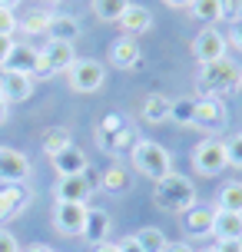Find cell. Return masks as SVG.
Here are the masks:
<instances>
[{"mask_svg":"<svg viewBox=\"0 0 242 252\" xmlns=\"http://www.w3.org/2000/svg\"><path fill=\"white\" fill-rule=\"evenodd\" d=\"M96 143H100L110 156H129V153L140 146V129L129 123L123 113H110V116L100 120Z\"/></svg>","mask_w":242,"mask_h":252,"instance_id":"cell-1","label":"cell"},{"mask_svg":"<svg viewBox=\"0 0 242 252\" xmlns=\"http://www.w3.org/2000/svg\"><path fill=\"white\" fill-rule=\"evenodd\" d=\"M242 87V66L229 57H222L216 63H206L199 70V90L206 96H226L232 90Z\"/></svg>","mask_w":242,"mask_h":252,"instance_id":"cell-2","label":"cell"},{"mask_svg":"<svg viewBox=\"0 0 242 252\" xmlns=\"http://www.w3.org/2000/svg\"><path fill=\"white\" fill-rule=\"evenodd\" d=\"M153 202L166 213H186L196 206V186L179 173H169L166 179H159L153 189Z\"/></svg>","mask_w":242,"mask_h":252,"instance_id":"cell-3","label":"cell"},{"mask_svg":"<svg viewBox=\"0 0 242 252\" xmlns=\"http://www.w3.org/2000/svg\"><path fill=\"white\" fill-rule=\"evenodd\" d=\"M133 156V166L140 169L146 179H166L169 173H173V156H169V150L166 146H159V143H153V139H140V146L129 153Z\"/></svg>","mask_w":242,"mask_h":252,"instance_id":"cell-4","label":"cell"},{"mask_svg":"<svg viewBox=\"0 0 242 252\" xmlns=\"http://www.w3.org/2000/svg\"><path fill=\"white\" fill-rule=\"evenodd\" d=\"M103 80H106V70L93 57H77L73 66L66 70V83H70V90H77V93H96L103 87Z\"/></svg>","mask_w":242,"mask_h":252,"instance_id":"cell-5","label":"cell"},{"mask_svg":"<svg viewBox=\"0 0 242 252\" xmlns=\"http://www.w3.org/2000/svg\"><path fill=\"white\" fill-rule=\"evenodd\" d=\"M192 166L199 176H216L229 166V156H226V143L216 136H206L196 150H192Z\"/></svg>","mask_w":242,"mask_h":252,"instance_id":"cell-6","label":"cell"},{"mask_svg":"<svg viewBox=\"0 0 242 252\" xmlns=\"http://www.w3.org/2000/svg\"><path fill=\"white\" fill-rule=\"evenodd\" d=\"M226 50H229V43H226V37L219 33L216 27H203V30L196 33V40H192V57L199 60V66L222 60Z\"/></svg>","mask_w":242,"mask_h":252,"instance_id":"cell-7","label":"cell"},{"mask_svg":"<svg viewBox=\"0 0 242 252\" xmlns=\"http://www.w3.org/2000/svg\"><path fill=\"white\" fill-rule=\"evenodd\" d=\"M77 60L73 53V43H57L50 40L43 50H40V73L37 76H53V73H66Z\"/></svg>","mask_w":242,"mask_h":252,"instance_id":"cell-8","label":"cell"},{"mask_svg":"<svg viewBox=\"0 0 242 252\" xmlns=\"http://www.w3.org/2000/svg\"><path fill=\"white\" fill-rule=\"evenodd\" d=\"M226 123H229V110L219 96H203L196 103V123L192 126H199L206 133H216V129H226Z\"/></svg>","mask_w":242,"mask_h":252,"instance_id":"cell-9","label":"cell"},{"mask_svg":"<svg viewBox=\"0 0 242 252\" xmlns=\"http://www.w3.org/2000/svg\"><path fill=\"white\" fill-rule=\"evenodd\" d=\"M87 222V206L83 202H57L53 209V229L60 236H80Z\"/></svg>","mask_w":242,"mask_h":252,"instance_id":"cell-10","label":"cell"},{"mask_svg":"<svg viewBox=\"0 0 242 252\" xmlns=\"http://www.w3.org/2000/svg\"><path fill=\"white\" fill-rule=\"evenodd\" d=\"M30 176V159L20 150L0 146V179L10 186H24V179Z\"/></svg>","mask_w":242,"mask_h":252,"instance_id":"cell-11","label":"cell"},{"mask_svg":"<svg viewBox=\"0 0 242 252\" xmlns=\"http://www.w3.org/2000/svg\"><path fill=\"white\" fill-rule=\"evenodd\" d=\"M3 73L37 76L40 73V50L37 47H27V43H13L10 57H7V63H3Z\"/></svg>","mask_w":242,"mask_h":252,"instance_id":"cell-12","label":"cell"},{"mask_svg":"<svg viewBox=\"0 0 242 252\" xmlns=\"http://www.w3.org/2000/svg\"><path fill=\"white\" fill-rule=\"evenodd\" d=\"M212 222H216V209L212 206H192L182 213V232L186 236H196V239H203V236H212Z\"/></svg>","mask_w":242,"mask_h":252,"instance_id":"cell-13","label":"cell"},{"mask_svg":"<svg viewBox=\"0 0 242 252\" xmlns=\"http://www.w3.org/2000/svg\"><path fill=\"white\" fill-rule=\"evenodd\" d=\"M116 24H120V30H123V37L136 40L140 33H146V30L153 27V10H150V7H143V3H129Z\"/></svg>","mask_w":242,"mask_h":252,"instance_id":"cell-14","label":"cell"},{"mask_svg":"<svg viewBox=\"0 0 242 252\" xmlns=\"http://www.w3.org/2000/svg\"><path fill=\"white\" fill-rule=\"evenodd\" d=\"M0 96L7 103H24L33 96V76L27 73H3L0 76Z\"/></svg>","mask_w":242,"mask_h":252,"instance_id":"cell-15","label":"cell"},{"mask_svg":"<svg viewBox=\"0 0 242 252\" xmlns=\"http://www.w3.org/2000/svg\"><path fill=\"white\" fill-rule=\"evenodd\" d=\"M30 199H33V192L27 186H3L0 189V222L20 216V209H27Z\"/></svg>","mask_w":242,"mask_h":252,"instance_id":"cell-16","label":"cell"},{"mask_svg":"<svg viewBox=\"0 0 242 252\" xmlns=\"http://www.w3.org/2000/svg\"><path fill=\"white\" fill-rule=\"evenodd\" d=\"M83 242L90 246H103V242H110V216L103 213V209H87V222H83Z\"/></svg>","mask_w":242,"mask_h":252,"instance_id":"cell-17","label":"cell"},{"mask_svg":"<svg viewBox=\"0 0 242 252\" xmlns=\"http://www.w3.org/2000/svg\"><path fill=\"white\" fill-rule=\"evenodd\" d=\"M53 163V169H57V173H60V179L63 176H83V173H87V156H83V150H77V146H66L63 153H57V156H53L50 159Z\"/></svg>","mask_w":242,"mask_h":252,"instance_id":"cell-18","label":"cell"},{"mask_svg":"<svg viewBox=\"0 0 242 252\" xmlns=\"http://www.w3.org/2000/svg\"><path fill=\"white\" fill-rule=\"evenodd\" d=\"M90 192H93V189H90V183L83 176H63L57 183V189H53L57 202H83V206H87Z\"/></svg>","mask_w":242,"mask_h":252,"instance_id":"cell-19","label":"cell"},{"mask_svg":"<svg viewBox=\"0 0 242 252\" xmlns=\"http://www.w3.org/2000/svg\"><path fill=\"white\" fill-rule=\"evenodd\" d=\"M110 60L120 66V70H129V66H136L140 63V43L133 37H120L113 40V47H110Z\"/></svg>","mask_w":242,"mask_h":252,"instance_id":"cell-20","label":"cell"},{"mask_svg":"<svg viewBox=\"0 0 242 252\" xmlns=\"http://www.w3.org/2000/svg\"><path fill=\"white\" fill-rule=\"evenodd\" d=\"M212 236L222 239H242V213H226L216 209V222H212Z\"/></svg>","mask_w":242,"mask_h":252,"instance_id":"cell-21","label":"cell"},{"mask_svg":"<svg viewBox=\"0 0 242 252\" xmlns=\"http://www.w3.org/2000/svg\"><path fill=\"white\" fill-rule=\"evenodd\" d=\"M50 40H57V43H73V40L80 37V24L70 17V13H60V17H53L50 20Z\"/></svg>","mask_w":242,"mask_h":252,"instance_id":"cell-22","label":"cell"},{"mask_svg":"<svg viewBox=\"0 0 242 252\" xmlns=\"http://www.w3.org/2000/svg\"><path fill=\"white\" fill-rule=\"evenodd\" d=\"M169 106H173L169 96L150 93V96L143 100V120H146V123H163V120H169Z\"/></svg>","mask_w":242,"mask_h":252,"instance_id":"cell-23","label":"cell"},{"mask_svg":"<svg viewBox=\"0 0 242 252\" xmlns=\"http://www.w3.org/2000/svg\"><path fill=\"white\" fill-rule=\"evenodd\" d=\"M216 209H226V213H242V183H226V186L216 192Z\"/></svg>","mask_w":242,"mask_h":252,"instance_id":"cell-24","label":"cell"},{"mask_svg":"<svg viewBox=\"0 0 242 252\" xmlns=\"http://www.w3.org/2000/svg\"><path fill=\"white\" fill-rule=\"evenodd\" d=\"M189 13L199 20V24H206V27H212V24L222 20V7H219V0H192Z\"/></svg>","mask_w":242,"mask_h":252,"instance_id":"cell-25","label":"cell"},{"mask_svg":"<svg viewBox=\"0 0 242 252\" xmlns=\"http://www.w3.org/2000/svg\"><path fill=\"white\" fill-rule=\"evenodd\" d=\"M126 7H129V0H93V17L103 20V24H116Z\"/></svg>","mask_w":242,"mask_h":252,"instance_id":"cell-26","label":"cell"},{"mask_svg":"<svg viewBox=\"0 0 242 252\" xmlns=\"http://www.w3.org/2000/svg\"><path fill=\"white\" fill-rule=\"evenodd\" d=\"M196 103L192 96H179V100H173V106H169V120L179 126H192L196 123Z\"/></svg>","mask_w":242,"mask_h":252,"instance_id":"cell-27","label":"cell"},{"mask_svg":"<svg viewBox=\"0 0 242 252\" xmlns=\"http://www.w3.org/2000/svg\"><path fill=\"white\" fill-rule=\"evenodd\" d=\"M50 20H53L50 10H30L24 20H20V30H24L27 37H37V33H47V30H50Z\"/></svg>","mask_w":242,"mask_h":252,"instance_id":"cell-28","label":"cell"},{"mask_svg":"<svg viewBox=\"0 0 242 252\" xmlns=\"http://www.w3.org/2000/svg\"><path fill=\"white\" fill-rule=\"evenodd\" d=\"M100 186L106 189V192H116V196H120V192L129 189V173L123 169V166H110V169L100 176Z\"/></svg>","mask_w":242,"mask_h":252,"instance_id":"cell-29","label":"cell"},{"mask_svg":"<svg viewBox=\"0 0 242 252\" xmlns=\"http://www.w3.org/2000/svg\"><path fill=\"white\" fill-rule=\"evenodd\" d=\"M136 242L143 246V252H166V246H169V242H166V236L156 226L140 229V232H136Z\"/></svg>","mask_w":242,"mask_h":252,"instance_id":"cell-30","label":"cell"},{"mask_svg":"<svg viewBox=\"0 0 242 252\" xmlns=\"http://www.w3.org/2000/svg\"><path fill=\"white\" fill-rule=\"evenodd\" d=\"M40 146H43V153L53 159L57 153H63L66 146H73V143H70V133H66V129H50V133L43 136V143H40Z\"/></svg>","mask_w":242,"mask_h":252,"instance_id":"cell-31","label":"cell"},{"mask_svg":"<svg viewBox=\"0 0 242 252\" xmlns=\"http://www.w3.org/2000/svg\"><path fill=\"white\" fill-rule=\"evenodd\" d=\"M13 30H20L17 13L7 10V7H0V37H13Z\"/></svg>","mask_w":242,"mask_h":252,"instance_id":"cell-32","label":"cell"},{"mask_svg":"<svg viewBox=\"0 0 242 252\" xmlns=\"http://www.w3.org/2000/svg\"><path fill=\"white\" fill-rule=\"evenodd\" d=\"M226 156H229V166L242 169V133L229 136V143H226Z\"/></svg>","mask_w":242,"mask_h":252,"instance_id":"cell-33","label":"cell"},{"mask_svg":"<svg viewBox=\"0 0 242 252\" xmlns=\"http://www.w3.org/2000/svg\"><path fill=\"white\" fill-rule=\"evenodd\" d=\"M219 7H222V20H239L242 17V0H219Z\"/></svg>","mask_w":242,"mask_h":252,"instance_id":"cell-34","label":"cell"},{"mask_svg":"<svg viewBox=\"0 0 242 252\" xmlns=\"http://www.w3.org/2000/svg\"><path fill=\"white\" fill-rule=\"evenodd\" d=\"M0 252H20L17 236H13V232H7V229H0Z\"/></svg>","mask_w":242,"mask_h":252,"instance_id":"cell-35","label":"cell"},{"mask_svg":"<svg viewBox=\"0 0 242 252\" xmlns=\"http://www.w3.org/2000/svg\"><path fill=\"white\" fill-rule=\"evenodd\" d=\"M226 43H232L236 50H242V17L229 24V37H226Z\"/></svg>","mask_w":242,"mask_h":252,"instance_id":"cell-36","label":"cell"},{"mask_svg":"<svg viewBox=\"0 0 242 252\" xmlns=\"http://www.w3.org/2000/svg\"><path fill=\"white\" fill-rule=\"evenodd\" d=\"M116 249L120 252H143V246L136 242V236H126L123 242H116Z\"/></svg>","mask_w":242,"mask_h":252,"instance_id":"cell-37","label":"cell"},{"mask_svg":"<svg viewBox=\"0 0 242 252\" xmlns=\"http://www.w3.org/2000/svg\"><path fill=\"white\" fill-rule=\"evenodd\" d=\"M10 50H13V37H0V70H3V63H7Z\"/></svg>","mask_w":242,"mask_h":252,"instance_id":"cell-38","label":"cell"},{"mask_svg":"<svg viewBox=\"0 0 242 252\" xmlns=\"http://www.w3.org/2000/svg\"><path fill=\"white\" fill-rule=\"evenodd\" d=\"M216 252H242V239H222L216 246Z\"/></svg>","mask_w":242,"mask_h":252,"instance_id":"cell-39","label":"cell"},{"mask_svg":"<svg viewBox=\"0 0 242 252\" xmlns=\"http://www.w3.org/2000/svg\"><path fill=\"white\" fill-rule=\"evenodd\" d=\"M166 252H192V249L186 246V242H169V246H166Z\"/></svg>","mask_w":242,"mask_h":252,"instance_id":"cell-40","label":"cell"},{"mask_svg":"<svg viewBox=\"0 0 242 252\" xmlns=\"http://www.w3.org/2000/svg\"><path fill=\"white\" fill-rule=\"evenodd\" d=\"M7 116H10V103L0 96V123H7Z\"/></svg>","mask_w":242,"mask_h":252,"instance_id":"cell-41","label":"cell"},{"mask_svg":"<svg viewBox=\"0 0 242 252\" xmlns=\"http://www.w3.org/2000/svg\"><path fill=\"white\" fill-rule=\"evenodd\" d=\"M163 3H166V7H176V10H186L192 0H163Z\"/></svg>","mask_w":242,"mask_h":252,"instance_id":"cell-42","label":"cell"},{"mask_svg":"<svg viewBox=\"0 0 242 252\" xmlns=\"http://www.w3.org/2000/svg\"><path fill=\"white\" fill-rule=\"evenodd\" d=\"M93 252H120V249H116V242H103V246H96Z\"/></svg>","mask_w":242,"mask_h":252,"instance_id":"cell-43","label":"cell"},{"mask_svg":"<svg viewBox=\"0 0 242 252\" xmlns=\"http://www.w3.org/2000/svg\"><path fill=\"white\" fill-rule=\"evenodd\" d=\"M27 252H53V249H50V246H43V242H37V246H30Z\"/></svg>","mask_w":242,"mask_h":252,"instance_id":"cell-44","label":"cell"},{"mask_svg":"<svg viewBox=\"0 0 242 252\" xmlns=\"http://www.w3.org/2000/svg\"><path fill=\"white\" fill-rule=\"evenodd\" d=\"M17 3H20V0H0V7H7V10H13Z\"/></svg>","mask_w":242,"mask_h":252,"instance_id":"cell-45","label":"cell"},{"mask_svg":"<svg viewBox=\"0 0 242 252\" xmlns=\"http://www.w3.org/2000/svg\"><path fill=\"white\" fill-rule=\"evenodd\" d=\"M203 252H216V246H212V249H203Z\"/></svg>","mask_w":242,"mask_h":252,"instance_id":"cell-46","label":"cell"},{"mask_svg":"<svg viewBox=\"0 0 242 252\" xmlns=\"http://www.w3.org/2000/svg\"><path fill=\"white\" fill-rule=\"evenodd\" d=\"M43 3H57V0H43Z\"/></svg>","mask_w":242,"mask_h":252,"instance_id":"cell-47","label":"cell"}]
</instances>
